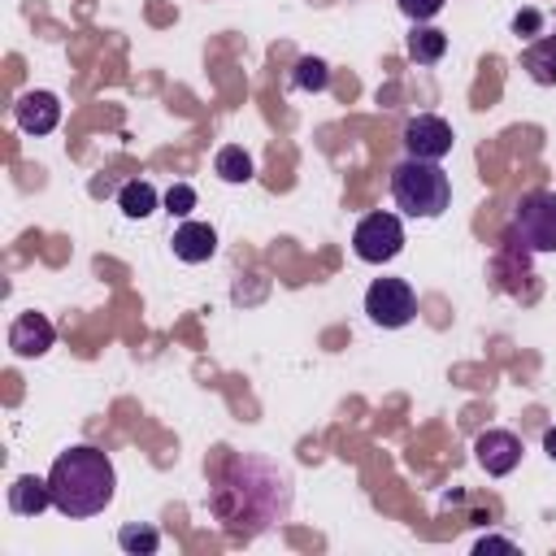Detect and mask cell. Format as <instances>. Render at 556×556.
Returning <instances> with one entry per match:
<instances>
[{
    "mask_svg": "<svg viewBox=\"0 0 556 556\" xmlns=\"http://www.w3.org/2000/svg\"><path fill=\"white\" fill-rule=\"evenodd\" d=\"M48 486H52V508L56 513H65V517H96V513H104L113 504L117 473H113V460L100 447L78 443V447L61 452L52 460Z\"/></svg>",
    "mask_w": 556,
    "mask_h": 556,
    "instance_id": "cell-1",
    "label": "cell"
},
{
    "mask_svg": "<svg viewBox=\"0 0 556 556\" xmlns=\"http://www.w3.org/2000/svg\"><path fill=\"white\" fill-rule=\"evenodd\" d=\"M391 195L408 217H439L452 204V182L439 169V161H400L391 169Z\"/></svg>",
    "mask_w": 556,
    "mask_h": 556,
    "instance_id": "cell-2",
    "label": "cell"
},
{
    "mask_svg": "<svg viewBox=\"0 0 556 556\" xmlns=\"http://www.w3.org/2000/svg\"><path fill=\"white\" fill-rule=\"evenodd\" d=\"M513 230L530 252H556V191H530L517 200Z\"/></svg>",
    "mask_w": 556,
    "mask_h": 556,
    "instance_id": "cell-3",
    "label": "cell"
},
{
    "mask_svg": "<svg viewBox=\"0 0 556 556\" xmlns=\"http://www.w3.org/2000/svg\"><path fill=\"white\" fill-rule=\"evenodd\" d=\"M404 248V226L395 213H369L356 222L352 230V252L365 261V265H382V261H395Z\"/></svg>",
    "mask_w": 556,
    "mask_h": 556,
    "instance_id": "cell-4",
    "label": "cell"
},
{
    "mask_svg": "<svg viewBox=\"0 0 556 556\" xmlns=\"http://www.w3.org/2000/svg\"><path fill=\"white\" fill-rule=\"evenodd\" d=\"M365 313H369L374 326H382V330H400V326L413 321V313H417V295H413V287H408L404 278H374L369 291H365Z\"/></svg>",
    "mask_w": 556,
    "mask_h": 556,
    "instance_id": "cell-5",
    "label": "cell"
},
{
    "mask_svg": "<svg viewBox=\"0 0 556 556\" xmlns=\"http://www.w3.org/2000/svg\"><path fill=\"white\" fill-rule=\"evenodd\" d=\"M404 148L417 161H443L452 152V126L443 117H434V113H421V117H413L404 126Z\"/></svg>",
    "mask_w": 556,
    "mask_h": 556,
    "instance_id": "cell-6",
    "label": "cell"
},
{
    "mask_svg": "<svg viewBox=\"0 0 556 556\" xmlns=\"http://www.w3.org/2000/svg\"><path fill=\"white\" fill-rule=\"evenodd\" d=\"M473 456L491 478H504L521 465V439L513 430H482L473 439Z\"/></svg>",
    "mask_w": 556,
    "mask_h": 556,
    "instance_id": "cell-7",
    "label": "cell"
},
{
    "mask_svg": "<svg viewBox=\"0 0 556 556\" xmlns=\"http://www.w3.org/2000/svg\"><path fill=\"white\" fill-rule=\"evenodd\" d=\"M13 117H17V126H22L26 135H48V130H56V122H61V100H56L52 91H26V96L13 104Z\"/></svg>",
    "mask_w": 556,
    "mask_h": 556,
    "instance_id": "cell-8",
    "label": "cell"
},
{
    "mask_svg": "<svg viewBox=\"0 0 556 556\" xmlns=\"http://www.w3.org/2000/svg\"><path fill=\"white\" fill-rule=\"evenodd\" d=\"M52 339H56V330H52V321L43 317V313H22L13 326H9V348L17 352V356H43L48 348H52Z\"/></svg>",
    "mask_w": 556,
    "mask_h": 556,
    "instance_id": "cell-9",
    "label": "cell"
},
{
    "mask_svg": "<svg viewBox=\"0 0 556 556\" xmlns=\"http://www.w3.org/2000/svg\"><path fill=\"white\" fill-rule=\"evenodd\" d=\"M213 252H217V230H213V226H204V222H182V226L174 230V256H178V261L200 265V261H208Z\"/></svg>",
    "mask_w": 556,
    "mask_h": 556,
    "instance_id": "cell-10",
    "label": "cell"
},
{
    "mask_svg": "<svg viewBox=\"0 0 556 556\" xmlns=\"http://www.w3.org/2000/svg\"><path fill=\"white\" fill-rule=\"evenodd\" d=\"M48 504H52V486H48V478H35V473L13 478V486H9V508H13L17 517H39Z\"/></svg>",
    "mask_w": 556,
    "mask_h": 556,
    "instance_id": "cell-11",
    "label": "cell"
},
{
    "mask_svg": "<svg viewBox=\"0 0 556 556\" xmlns=\"http://www.w3.org/2000/svg\"><path fill=\"white\" fill-rule=\"evenodd\" d=\"M521 65H526V74H530L539 87H552V83H556V35L534 39V43L521 52Z\"/></svg>",
    "mask_w": 556,
    "mask_h": 556,
    "instance_id": "cell-12",
    "label": "cell"
},
{
    "mask_svg": "<svg viewBox=\"0 0 556 556\" xmlns=\"http://www.w3.org/2000/svg\"><path fill=\"white\" fill-rule=\"evenodd\" d=\"M117 208H122L126 217H135V222L152 217V213H156V187H152V182H143V178L126 182V187L117 191Z\"/></svg>",
    "mask_w": 556,
    "mask_h": 556,
    "instance_id": "cell-13",
    "label": "cell"
},
{
    "mask_svg": "<svg viewBox=\"0 0 556 556\" xmlns=\"http://www.w3.org/2000/svg\"><path fill=\"white\" fill-rule=\"evenodd\" d=\"M447 52V35L443 30H434V26H413V35H408V56L417 61V65H434L439 56Z\"/></svg>",
    "mask_w": 556,
    "mask_h": 556,
    "instance_id": "cell-14",
    "label": "cell"
},
{
    "mask_svg": "<svg viewBox=\"0 0 556 556\" xmlns=\"http://www.w3.org/2000/svg\"><path fill=\"white\" fill-rule=\"evenodd\" d=\"M213 174H217L222 182H252V156H248L239 143H226V148H217V156H213Z\"/></svg>",
    "mask_w": 556,
    "mask_h": 556,
    "instance_id": "cell-15",
    "label": "cell"
},
{
    "mask_svg": "<svg viewBox=\"0 0 556 556\" xmlns=\"http://www.w3.org/2000/svg\"><path fill=\"white\" fill-rule=\"evenodd\" d=\"M117 547L130 552V556H152L161 547V534L152 526H122L117 530Z\"/></svg>",
    "mask_w": 556,
    "mask_h": 556,
    "instance_id": "cell-16",
    "label": "cell"
},
{
    "mask_svg": "<svg viewBox=\"0 0 556 556\" xmlns=\"http://www.w3.org/2000/svg\"><path fill=\"white\" fill-rule=\"evenodd\" d=\"M291 83H295L300 91H326V83H330V70H326V61H321V56H300V61H295V74H291Z\"/></svg>",
    "mask_w": 556,
    "mask_h": 556,
    "instance_id": "cell-17",
    "label": "cell"
},
{
    "mask_svg": "<svg viewBox=\"0 0 556 556\" xmlns=\"http://www.w3.org/2000/svg\"><path fill=\"white\" fill-rule=\"evenodd\" d=\"M191 208H195V187L174 182V187L165 191V213H169V217H187Z\"/></svg>",
    "mask_w": 556,
    "mask_h": 556,
    "instance_id": "cell-18",
    "label": "cell"
},
{
    "mask_svg": "<svg viewBox=\"0 0 556 556\" xmlns=\"http://www.w3.org/2000/svg\"><path fill=\"white\" fill-rule=\"evenodd\" d=\"M439 9H443V0H400V13L413 22H430Z\"/></svg>",
    "mask_w": 556,
    "mask_h": 556,
    "instance_id": "cell-19",
    "label": "cell"
},
{
    "mask_svg": "<svg viewBox=\"0 0 556 556\" xmlns=\"http://www.w3.org/2000/svg\"><path fill=\"white\" fill-rule=\"evenodd\" d=\"M539 26H543V13H539V9H521V13L513 17V30H517V39H521V35L530 39Z\"/></svg>",
    "mask_w": 556,
    "mask_h": 556,
    "instance_id": "cell-20",
    "label": "cell"
},
{
    "mask_svg": "<svg viewBox=\"0 0 556 556\" xmlns=\"http://www.w3.org/2000/svg\"><path fill=\"white\" fill-rule=\"evenodd\" d=\"M473 552H517V543H508V539H478Z\"/></svg>",
    "mask_w": 556,
    "mask_h": 556,
    "instance_id": "cell-21",
    "label": "cell"
},
{
    "mask_svg": "<svg viewBox=\"0 0 556 556\" xmlns=\"http://www.w3.org/2000/svg\"><path fill=\"white\" fill-rule=\"evenodd\" d=\"M543 452L556 460V426H552V430H543Z\"/></svg>",
    "mask_w": 556,
    "mask_h": 556,
    "instance_id": "cell-22",
    "label": "cell"
}]
</instances>
